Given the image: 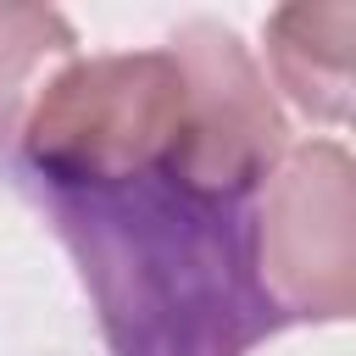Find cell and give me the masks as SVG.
<instances>
[{
  "mask_svg": "<svg viewBox=\"0 0 356 356\" xmlns=\"http://www.w3.org/2000/svg\"><path fill=\"white\" fill-rule=\"evenodd\" d=\"M78 261L111 356H250L284 328L256 278V200L156 161L117 178H22Z\"/></svg>",
  "mask_w": 356,
  "mask_h": 356,
  "instance_id": "6da1fadb",
  "label": "cell"
},
{
  "mask_svg": "<svg viewBox=\"0 0 356 356\" xmlns=\"http://www.w3.org/2000/svg\"><path fill=\"white\" fill-rule=\"evenodd\" d=\"M189 134V72L167 50L72 56L17 128V172L44 184L117 178L178 161Z\"/></svg>",
  "mask_w": 356,
  "mask_h": 356,
  "instance_id": "7a4b0ae2",
  "label": "cell"
},
{
  "mask_svg": "<svg viewBox=\"0 0 356 356\" xmlns=\"http://www.w3.org/2000/svg\"><path fill=\"white\" fill-rule=\"evenodd\" d=\"M256 278L284 323H339L356 306V178L334 139L278 156L256 195Z\"/></svg>",
  "mask_w": 356,
  "mask_h": 356,
  "instance_id": "3957f363",
  "label": "cell"
},
{
  "mask_svg": "<svg viewBox=\"0 0 356 356\" xmlns=\"http://www.w3.org/2000/svg\"><path fill=\"white\" fill-rule=\"evenodd\" d=\"M350 39H356V6H278L267 17V61L284 95L317 117L345 122L350 117Z\"/></svg>",
  "mask_w": 356,
  "mask_h": 356,
  "instance_id": "277c9868",
  "label": "cell"
},
{
  "mask_svg": "<svg viewBox=\"0 0 356 356\" xmlns=\"http://www.w3.org/2000/svg\"><path fill=\"white\" fill-rule=\"evenodd\" d=\"M78 56V33L50 6L0 0V139H11L39 89Z\"/></svg>",
  "mask_w": 356,
  "mask_h": 356,
  "instance_id": "5b68a950",
  "label": "cell"
}]
</instances>
